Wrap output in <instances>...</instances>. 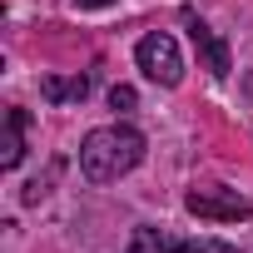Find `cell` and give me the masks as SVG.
<instances>
[{"label": "cell", "mask_w": 253, "mask_h": 253, "mask_svg": "<svg viewBox=\"0 0 253 253\" xmlns=\"http://www.w3.org/2000/svg\"><path fill=\"white\" fill-rule=\"evenodd\" d=\"M134 104H139V94H134L129 84H114V89H109V109H119V114H129Z\"/></svg>", "instance_id": "cell-8"}, {"label": "cell", "mask_w": 253, "mask_h": 253, "mask_svg": "<svg viewBox=\"0 0 253 253\" xmlns=\"http://www.w3.org/2000/svg\"><path fill=\"white\" fill-rule=\"evenodd\" d=\"M129 253H209V248L184 243V238H169V233H159V228H134Z\"/></svg>", "instance_id": "cell-5"}, {"label": "cell", "mask_w": 253, "mask_h": 253, "mask_svg": "<svg viewBox=\"0 0 253 253\" xmlns=\"http://www.w3.org/2000/svg\"><path fill=\"white\" fill-rule=\"evenodd\" d=\"M184 209L194 218H209V223H238V218H248V199L238 189H189Z\"/></svg>", "instance_id": "cell-3"}, {"label": "cell", "mask_w": 253, "mask_h": 253, "mask_svg": "<svg viewBox=\"0 0 253 253\" xmlns=\"http://www.w3.org/2000/svg\"><path fill=\"white\" fill-rule=\"evenodd\" d=\"M139 159H144V134L129 129V124H104V129L84 134V144H80V169L89 184H114Z\"/></svg>", "instance_id": "cell-1"}, {"label": "cell", "mask_w": 253, "mask_h": 253, "mask_svg": "<svg viewBox=\"0 0 253 253\" xmlns=\"http://www.w3.org/2000/svg\"><path fill=\"white\" fill-rule=\"evenodd\" d=\"M134 60H139V70H144L154 84H179V80H184V60H179V45H174V35H164V30L144 35V40L134 45Z\"/></svg>", "instance_id": "cell-2"}, {"label": "cell", "mask_w": 253, "mask_h": 253, "mask_svg": "<svg viewBox=\"0 0 253 253\" xmlns=\"http://www.w3.org/2000/svg\"><path fill=\"white\" fill-rule=\"evenodd\" d=\"M80 10H104V5H114V0H75Z\"/></svg>", "instance_id": "cell-9"}, {"label": "cell", "mask_w": 253, "mask_h": 253, "mask_svg": "<svg viewBox=\"0 0 253 253\" xmlns=\"http://www.w3.org/2000/svg\"><path fill=\"white\" fill-rule=\"evenodd\" d=\"M184 25H189V40H194V50L204 55L209 75H218V80H223V75L233 70V60H228V45H223V40H218V35H213V30L199 20V15H184Z\"/></svg>", "instance_id": "cell-4"}, {"label": "cell", "mask_w": 253, "mask_h": 253, "mask_svg": "<svg viewBox=\"0 0 253 253\" xmlns=\"http://www.w3.org/2000/svg\"><path fill=\"white\" fill-rule=\"evenodd\" d=\"M25 154V109L5 114V144H0V169H15Z\"/></svg>", "instance_id": "cell-6"}, {"label": "cell", "mask_w": 253, "mask_h": 253, "mask_svg": "<svg viewBox=\"0 0 253 253\" xmlns=\"http://www.w3.org/2000/svg\"><path fill=\"white\" fill-rule=\"evenodd\" d=\"M40 89H45V99L65 104V99H84V94H89V80H84V75H75V80H60V75H50Z\"/></svg>", "instance_id": "cell-7"}]
</instances>
